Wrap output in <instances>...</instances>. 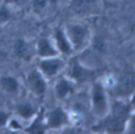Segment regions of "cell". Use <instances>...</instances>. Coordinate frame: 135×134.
<instances>
[{"label": "cell", "instance_id": "cell-14", "mask_svg": "<svg viewBox=\"0 0 135 134\" xmlns=\"http://www.w3.org/2000/svg\"><path fill=\"white\" fill-rule=\"evenodd\" d=\"M13 52L16 57L23 60H28L32 57V47L30 43L24 39H17L13 44Z\"/></svg>", "mask_w": 135, "mask_h": 134}, {"label": "cell", "instance_id": "cell-18", "mask_svg": "<svg viewBox=\"0 0 135 134\" xmlns=\"http://www.w3.org/2000/svg\"><path fill=\"white\" fill-rule=\"evenodd\" d=\"M11 117H12V114L9 113V111L0 108V130L7 127V123Z\"/></svg>", "mask_w": 135, "mask_h": 134}, {"label": "cell", "instance_id": "cell-16", "mask_svg": "<svg viewBox=\"0 0 135 134\" xmlns=\"http://www.w3.org/2000/svg\"><path fill=\"white\" fill-rule=\"evenodd\" d=\"M97 2L98 0H70V5L77 14H88L96 7Z\"/></svg>", "mask_w": 135, "mask_h": 134}, {"label": "cell", "instance_id": "cell-12", "mask_svg": "<svg viewBox=\"0 0 135 134\" xmlns=\"http://www.w3.org/2000/svg\"><path fill=\"white\" fill-rule=\"evenodd\" d=\"M0 90L8 95H16L20 90L19 80L13 75L0 76Z\"/></svg>", "mask_w": 135, "mask_h": 134}, {"label": "cell", "instance_id": "cell-6", "mask_svg": "<svg viewBox=\"0 0 135 134\" xmlns=\"http://www.w3.org/2000/svg\"><path fill=\"white\" fill-rule=\"evenodd\" d=\"M25 84L28 91L35 96H43L47 89L46 78L38 69L31 70L25 77Z\"/></svg>", "mask_w": 135, "mask_h": 134}, {"label": "cell", "instance_id": "cell-11", "mask_svg": "<svg viewBox=\"0 0 135 134\" xmlns=\"http://www.w3.org/2000/svg\"><path fill=\"white\" fill-rule=\"evenodd\" d=\"M73 82L69 79V78H65V77H61L59 78L56 83H55V87H54V92H55V95L58 99L60 100H63V99H66L70 95L73 94L74 92V88H73Z\"/></svg>", "mask_w": 135, "mask_h": 134}, {"label": "cell", "instance_id": "cell-7", "mask_svg": "<svg viewBox=\"0 0 135 134\" xmlns=\"http://www.w3.org/2000/svg\"><path fill=\"white\" fill-rule=\"evenodd\" d=\"M44 120L47 129L59 130L66 127L71 120L69 113L61 107L54 108L44 114Z\"/></svg>", "mask_w": 135, "mask_h": 134}, {"label": "cell", "instance_id": "cell-21", "mask_svg": "<svg viewBox=\"0 0 135 134\" xmlns=\"http://www.w3.org/2000/svg\"><path fill=\"white\" fill-rule=\"evenodd\" d=\"M132 28H133V31H134V33H135V24L132 26Z\"/></svg>", "mask_w": 135, "mask_h": 134}, {"label": "cell", "instance_id": "cell-4", "mask_svg": "<svg viewBox=\"0 0 135 134\" xmlns=\"http://www.w3.org/2000/svg\"><path fill=\"white\" fill-rule=\"evenodd\" d=\"M96 76L93 69L81 63L77 58H73L68 64V78L73 83H84L92 81Z\"/></svg>", "mask_w": 135, "mask_h": 134}, {"label": "cell", "instance_id": "cell-8", "mask_svg": "<svg viewBox=\"0 0 135 134\" xmlns=\"http://www.w3.org/2000/svg\"><path fill=\"white\" fill-rule=\"evenodd\" d=\"M113 87L115 88L116 94L119 96H128L132 94L135 90V75L131 71L126 70L117 79L115 78Z\"/></svg>", "mask_w": 135, "mask_h": 134}, {"label": "cell", "instance_id": "cell-20", "mask_svg": "<svg viewBox=\"0 0 135 134\" xmlns=\"http://www.w3.org/2000/svg\"><path fill=\"white\" fill-rule=\"evenodd\" d=\"M128 132H131V133H135V113L130 115L129 117V120H128V123H127V129H126Z\"/></svg>", "mask_w": 135, "mask_h": 134}, {"label": "cell", "instance_id": "cell-10", "mask_svg": "<svg viewBox=\"0 0 135 134\" xmlns=\"http://www.w3.org/2000/svg\"><path fill=\"white\" fill-rule=\"evenodd\" d=\"M35 50L39 58H46V57H53L59 55V52L57 51L53 39L46 37H41L38 39Z\"/></svg>", "mask_w": 135, "mask_h": 134}, {"label": "cell", "instance_id": "cell-17", "mask_svg": "<svg viewBox=\"0 0 135 134\" xmlns=\"http://www.w3.org/2000/svg\"><path fill=\"white\" fill-rule=\"evenodd\" d=\"M12 12L5 5H0V24H5L12 19Z\"/></svg>", "mask_w": 135, "mask_h": 134}, {"label": "cell", "instance_id": "cell-2", "mask_svg": "<svg viewBox=\"0 0 135 134\" xmlns=\"http://www.w3.org/2000/svg\"><path fill=\"white\" fill-rule=\"evenodd\" d=\"M89 102H90L91 111L95 116L102 119L109 113L111 106L109 102L105 87L101 82L96 81L92 84Z\"/></svg>", "mask_w": 135, "mask_h": 134}, {"label": "cell", "instance_id": "cell-1", "mask_svg": "<svg viewBox=\"0 0 135 134\" xmlns=\"http://www.w3.org/2000/svg\"><path fill=\"white\" fill-rule=\"evenodd\" d=\"M130 115V106L122 101H116L110 107L109 113L102 118L101 129L108 133H122L127 129Z\"/></svg>", "mask_w": 135, "mask_h": 134}, {"label": "cell", "instance_id": "cell-15", "mask_svg": "<svg viewBox=\"0 0 135 134\" xmlns=\"http://www.w3.org/2000/svg\"><path fill=\"white\" fill-rule=\"evenodd\" d=\"M30 125L25 128V132L27 133H44L46 131V125L44 120L43 111L37 112V114L30 120Z\"/></svg>", "mask_w": 135, "mask_h": 134}, {"label": "cell", "instance_id": "cell-13", "mask_svg": "<svg viewBox=\"0 0 135 134\" xmlns=\"http://www.w3.org/2000/svg\"><path fill=\"white\" fill-rule=\"evenodd\" d=\"M15 113L20 119L31 120L37 114V110L32 102L21 101L15 106Z\"/></svg>", "mask_w": 135, "mask_h": 134}, {"label": "cell", "instance_id": "cell-3", "mask_svg": "<svg viewBox=\"0 0 135 134\" xmlns=\"http://www.w3.org/2000/svg\"><path fill=\"white\" fill-rule=\"evenodd\" d=\"M64 32L72 44L74 52L81 51L88 46L91 40V31L88 25L79 22L66 24Z\"/></svg>", "mask_w": 135, "mask_h": 134}, {"label": "cell", "instance_id": "cell-9", "mask_svg": "<svg viewBox=\"0 0 135 134\" xmlns=\"http://www.w3.org/2000/svg\"><path fill=\"white\" fill-rule=\"evenodd\" d=\"M53 41H54V44H55L57 51L60 54L65 55V56H71L74 53L72 44H71L63 28H61V27L55 28L54 34H53Z\"/></svg>", "mask_w": 135, "mask_h": 134}, {"label": "cell", "instance_id": "cell-19", "mask_svg": "<svg viewBox=\"0 0 135 134\" xmlns=\"http://www.w3.org/2000/svg\"><path fill=\"white\" fill-rule=\"evenodd\" d=\"M49 3V0H33L32 2V8L35 13L37 14H40L44 8L45 6L47 5Z\"/></svg>", "mask_w": 135, "mask_h": 134}, {"label": "cell", "instance_id": "cell-5", "mask_svg": "<svg viewBox=\"0 0 135 134\" xmlns=\"http://www.w3.org/2000/svg\"><path fill=\"white\" fill-rule=\"evenodd\" d=\"M65 68V63L59 56L40 58L37 69L42 73V75L47 78H54L59 75V73Z\"/></svg>", "mask_w": 135, "mask_h": 134}]
</instances>
